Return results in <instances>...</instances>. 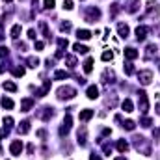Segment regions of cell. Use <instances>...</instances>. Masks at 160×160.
<instances>
[{"label": "cell", "mask_w": 160, "mask_h": 160, "mask_svg": "<svg viewBox=\"0 0 160 160\" xmlns=\"http://www.w3.org/2000/svg\"><path fill=\"white\" fill-rule=\"evenodd\" d=\"M134 147H136L140 153H143V155H151V143H149V140H145L143 136H136V138H134Z\"/></svg>", "instance_id": "cell-1"}, {"label": "cell", "mask_w": 160, "mask_h": 160, "mask_svg": "<svg viewBox=\"0 0 160 160\" xmlns=\"http://www.w3.org/2000/svg\"><path fill=\"white\" fill-rule=\"evenodd\" d=\"M75 95H77V89H75V88H71V86H62V88L58 89V99H60V101L73 99Z\"/></svg>", "instance_id": "cell-2"}, {"label": "cell", "mask_w": 160, "mask_h": 160, "mask_svg": "<svg viewBox=\"0 0 160 160\" xmlns=\"http://www.w3.org/2000/svg\"><path fill=\"white\" fill-rule=\"evenodd\" d=\"M84 19H86V22H95V21H99V19H101V9H99V8H88Z\"/></svg>", "instance_id": "cell-3"}, {"label": "cell", "mask_w": 160, "mask_h": 160, "mask_svg": "<svg viewBox=\"0 0 160 160\" xmlns=\"http://www.w3.org/2000/svg\"><path fill=\"white\" fill-rule=\"evenodd\" d=\"M138 106L142 114H147L149 110V101H147V93L145 91H138Z\"/></svg>", "instance_id": "cell-4"}, {"label": "cell", "mask_w": 160, "mask_h": 160, "mask_svg": "<svg viewBox=\"0 0 160 160\" xmlns=\"http://www.w3.org/2000/svg\"><path fill=\"white\" fill-rule=\"evenodd\" d=\"M71 125H73V119H71V116L67 114V116L63 118V125L60 127V136H67L69 130H71Z\"/></svg>", "instance_id": "cell-5"}, {"label": "cell", "mask_w": 160, "mask_h": 160, "mask_svg": "<svg viewBox=\"0 0 160 160\" xmlns=\"http://www.w3.org/2000/svg\"><path fill=\"white\" fill-rule=\"evenodd\" d=\"M138 80H140L142 86H149L151 80H153V73L151 71H140L138 73Z\"/></svg>", "instance_id": "cell-6"}, {"label": "cell", "mask_w": 160, "mask_h": 160, "mask_svg": "<svg viewBox=\"0 0 160 160\" xmlns=\"http://www.w3.org/2000/svg\"><path fill=\"white\" fill-rule=\"evenodd\" d=\"M52 116H54V110H52L50 106H45V108H41L39 112H38V118L43 119V121H48Z\"/></svg>", "instance_id": "cell-7"}, {"label": "cell", "mask_w": 160, "mask_h": 160, "mask_svg": "<svg viewBox=\"0 0 160 160\" xmlns=\"http://www.w3.org/2000/svg\"><path fill=\"white\" fill-rule=\"evenodd\" d=\"M9 151H11V155L19 157V155L22 153V142H21V140H13L11 145H9Z\"/></svg>", "instance_id": "cell-8"}, {"label": "cell", "mask_w": 160, "mask_h": 160, "mask_svg": "<svg viewBox=\"0 0 160 160\" xmlns=\"http://www.w3.org/2000/svg\"><path fill=\"white\" fill-rule=\"evenodd\" d=\"M147 15H149V17H155V15L158 17L160 15V9H158V4H157V2H153V0L147 2Z\"/></svg>", "instance_id": "cell-9"}, {"label": "cell", "mask_w": 160, "mask_h": 160, "mask_svg": "<svg viewBox=\"0 0 160 160\" xmlns=\"http://www.w3.org/2000/svg\"><path fill=\"white\" fill-rule=\"evenodd\" d=\"M114 82H116V75H114V71L106 69V71L102 73V84L108 86V84H114Z\"/></svg>", "instance_id": "cell-10"}, {"label": "cell", "mask_w": 160, "mask_h": 160, "mask_svg": "<svg viewBox=\"0 0 160 160\" xmlns=\"http://www.w3.org/2000/svg\"><path fill=\"white\" fill-rule=\"evenodd\" d=\"M77 138H78V143L82 145V147L88 143V128H86V127H80V128H78V134H77Z\"/></svg>", "instance_id": "cell-11"}, {"label": "cell", "mask_w": 160, "mask_h": 160, "mask_svg": "<svg viewBox=\"0 0 160 160\" xmlns=\"http://www.w3.org/2000/svg\"><path fill=\"white\" fill-rule=\"evenodd\" d=\"M149 32H151V28H147V26H138V28H136V39L143 41L145 38H147Z\"/></svg>", "instance_id": "cell-12"}, {"label": "cell", "mask_w": 160, "mask_h": 160, "mask_svg": "<svg viewBox=\"0 0 160 160\" xmlns=\"http://www.w3.org/2000/svg\"><path fill=\"white\" fill-rule=\"evenodd\" d=\"M48 91H50V80H45L39 89H36V95H38V97H45Z\"/></svg>", "instance_id": "cell-13"}, {"label": "cell", "mask_w": 160, "mask_h": 160, "mask_svg": "<svg viewBox=\"0 0 160 160\" xmlns=\"http://www.w3.org/2000/svg\"><path fill=\"white\" fill-rule=\"evenodd\" d=\"M123 52H125V58H127V60H136V58L140 56V52H138L134 47H128V48H125Z\"/></svg>", "instance_id": "cell-14"}, {"label": "cell", "mask_w": 160, "mask_h": 160, "mask_svg": "<svg viewBox=\"0 0 160 160\" xmlns=\"http://www.w3.org/2000/svg\"><path fill=\"white\" fill-rule=\"evenodd\" d=\"M32 106H34V99L26 97V99H22V101H21V110H22V112H30V110H32Z\"/></svg>", "instance_id": "cell-15"}, {"label": "cell", "mask_w": 160, "mask_h": 160, "mask_svg": "<svg viewBox=\"0 0 160 160\" xmlns=\"http://www.w3.org/2000/svg\"><path fill=\"white\" fill-rule=\"evenodd\" d=\"M93 116H95V112H93V110H89V108H86V110H82V112L78 114V119L80 121H89Z\"/></svg>", "instance_id": "cell-16"}, {"label": "cell", "mask_w": 160, "mask_h": 160, "mask_svg": "<svg viewBox=\"0 0 160 160\" xmlns=\"http://www.w3.org/2000/svg\"><path fill=\"white\" fill-rule=\"evenodd\" d=\"M138 8H140V0H128L127 2V11L128 13H136Z\"/></svg>", "instance_id": "cell-17"}, {"label": "cell", "mask_w": 160, "mask_h": 160, "mask_svg": "<svg viewBox=\"0 0 160 160\" xmlns=\"http://www.w3.org/2000/svg\"><path fill=\"white\" fill-rule=\"evenodd\" d=\"M118 32H119V38H123V39H127V38H128V34H130L128 26H127V24H123V22L118 24Z\"/></svg>", "instance_id": "cell-18"}, {"label": "cell", "mask_w": 160, "mask_h": 160, "mask_svg": "<svg viewBox=\"0 0 160 160\" xmlns=\"http://www.w3.org/2000/svg\"><path fill=\"white\" fill-rule=\"evenodd\" d=\"M86 95H88V99H91V101L97 99V97H99V88H97V86H89L88 91H86Z\"/></svg>", "instance_id": "cell-19"}, {"label": "cell", "mask_w": 160, "mask_h": 160, "mask_svg": "<svg viewBox=\"0 0 160 160\" xmlns=\"http://www.w3.org/2000/svg\"><path fill=\"white\" fill-rule=\"evenodd\" d=\"M121 108H123V112L130 114V112L134 110V104H132V101H130V99H125V101L121 102Z\"/></svg>", "instance_id": "cell-20"}, {"label": "cell", "mask_w": 160, "mask_h": 160, "mask_svg": "<svg viewBox=\"0 0 160 160\" xmlns=\"http://www.w3.org/2000/svg\"><path fill=\"white\" fill-rule=\"evenodd\" d=\"M157 50H158V47L153 43V45H149L147 47V52H145V58H153V56H157Z\"/></svg>", "instance_id": "cell-21"}, {"label": "cell", "mask_w": 160, "mask_h": 160, "mask_svg": "<svg viewBox=\"0 0 160 160\" xmlns=\"http://www.w3.org/2000/svg\"><path fill=\"white\" fill-rule=\"evenodd\" d=\"M91 71H93V58H88V60L84 62V73L89 75Z\"/></svg>", "instance_id": "cell-22"}, {"label": "cell", "mask_w": 160, "mask_h": 160, "mask_svg": "<svg viewBox=\"0 0 160 160\" xmlns=\"http://www.w3.org/2000/svg\"><path fill=\"white\" fill-rule=\"evenodd\" d=\"M28 130H30V121H22V123L19 125V128H17L19 134H26Z\"/></svg>", "instance_id": "cell-23"}, {"label": "cell", "mask_w": 160, "mask_h": 160, "mask_svg": "<svg viewBox=\"0 0 160 160\" xmlns=\"http://www.w3.org/2000/svg\"><path fill=\"white\" fill-rule=\"evenodd\" d=\"M73 50H75V52H78V54H88V50H89V48H88L86 45L75 43V45H73Z\"/></svg>", "instance_id": "cell-24"}, {"label": "cell", "mask_w": 160, "mask_h": 160, "mask_svg": "<svg viewBox=\"0 0 160 160\" xmlns=\"http://www.w3.org/2000/svg\"><path fill=\"white\" fill-rule=\"evenodd\" d=\"M77 38L82 39V41H86V39L91 38V32H89V30H77Z\"/></svg>", "instance_id": "cell-25"}, {"label": "cell", "mask_w": 160, "mask_h": 160, "mask_svg": "<svg viewBox=\"0 0 160 160\" xmlns=\"http://www.w3.org/2000/svg\"><path fill=\"white\" fill-rule=\"evenodd\" d=\"M11 127H13V118H9V116L4 118V134H8Z\"/></svg>", "instance_id": "cell-26"}, {"label": "cell", "mask_w": 160, "mask_h": 160, "mask_svg": "<svg viewBox=\"0 0 160 160\" xmlns=\"http://www.w3.org/2000/svg\"><path fill=\"white\" fill-rule=\"evenodd\" d=\"M21 24H13V28H11V39H19V36H21Z\"/></svg>", "instance_id": "cell-27"}, {"label": "cell", "mask_w": 160, "mask_h": 160, "mask_svg": "<svg viewBox=\"0 0 160 160\" xmlns=\"http://www.w3.org/2000/svg\"><path fill=\"white\" fill-rule=\"evenodd\" d=\"M65 63H67V67L75 69V67H77V58L71 56V54H67V56H65Z\"/></svg>", "instance_id": "cell-28"}, {"label": "cell", "mask_w": 160, "mask_h": 160, "mask_svg": "<svg viewBox=\"0 0 160 160\" xmlns=\"http://www.w3.org/2000/svg\"><path fill=\"white\" fill-rule=\"evenodd\" d=\"M118 151H119V153H127V151H128L127 140H118Z\"/></svg>", "instance_id": "cell-29"}, {"label": "cell", "mask_w": 160, "mask_h": 160, "mask_svg": "<svg viewBox=\"0 0 160 160\" xmlns=\"http://www.w3.org/2000/svg\"><path fill=\"white\" fill-rule=\"evenodd\" d=\"M63 78H69V73H67V71L60 69V71L54 73V80H63Z\"/></svg>", "instance_id": "cell-30"}, {"label": "cell", "mask_w": 160, "mask_h": 160, "mask_svg": "<svg viewBox=\"0 0 160 160\" xmlns=\"http://www.w3.org/2000/svg\"><path fill=\"white\" fill-rule=\"evenodd\" d=\"M2 88H4L6 91H11V93H13V91H17V84H15V82H4V84H2Z\"/></svg>", "instance_id": "cell-31"}, {"label": "cell", "mask_w": 160, "mask_h": 160, "mask_svg": "<svg viewBox=\"0 0 160 160\" xmlns=\"http://www.w3.org/2000/svg\"><path fill=\"white\" fill-rule=\"evenodd\" d=\"M121 127H123L125 130H134V128H136V123H134L132 119H127V121H123Z\"/></svg>", "instance_id": "cell-32"}, {"label": "cell", "mask_w": 160, "mask_h": 160, "mask_svg": "<svg viewBox=\"0 0 160 160\" xmlns=\"http://www.w3.org/2000/svg\"><path fill=\"white\" fill-rule=\"evenodd\" d=\"M26 63H28V67H32V69H36V67L39 65V60H38L36 56H30V58L26 60Z\"/></svg>", "instance_id": "cell-33"}, {"label": "cell", "mask_w": 160, "mask_h": 160, "mask_svg": "<svg viewBox=\"0 0 160 160\" xmlns=\"http://www.w3.org/2000/svg\"><path fill=\"white\" fill-rule=\"evenodd\" d=\"M11 73H13V77H17V78H19V77H24L26 69H24V67H13V69H11Z\"/></svg>", "instance_id": "cell-34"}, {"label": "cell", "mask_w": 160, "mask_h": 160, "mask_svg": "<svg viewBox=\"0 0 160 160\" xmlns=\"http://www.w3.org/2000/svg\"><path fill=\"white\" fill-rule=\"evenodd\" d=\"M114 60V52L112 50H104L102 52V62H112Z\"/></svg>", "instance_id": "cell-35"}, {"label": "cell", "mask_w": 160, "mask_h": 160, "mask_svg": "<svg viewBox=\"0 0 160 160\" xmlns=\"http://www.w3.org/2000/svg\"><path fill=\"white\" fill-rule=\"evenodd\" d=\"M2 106H4V108H8V110H11V108H13V101H11V99H8V97H4V99H2Z\"/></svg>", "instance_id": "cell-36"}, {"label": "cell", "mask_w": 160, "mask_h": 160, "mask_svg": "<svg viewBox=\"0 0 160 160\" xmlns=\"http://www.w3.org/2000/svg\"><path fill=\"white\" fill-rule=\"evenodd\" d=\"M58 47H60V50H63V48H67V47H69V41L63 39V38H60V39H58Z\"/></svg>", "instance_id": "cell-37"}, {"label": "cell", "mask_w": 160, "mask_h": 160, "mask_svg": "<svg viewBox=\"0 0 160 160\" xmlns=\"http://www.w3.org/2000/svg\"><path fill=\"white\" fill-rule=\"evenodd\" d=\"M60 30H62V32H69V30H71V22H69V21L62 22V24H60Z\"/></svg>", "instance_id": "cell-38"}, {"label": "cell", "mask_w": 160, "mask_h": 160, "mask_svg": "<svg viewBox=\"0 0 160 160\" xmlns=\"http://www.w3.org/2000/svg\"><path fill=\"white\" fill-rule=\"evenodd\" d=\"M41 30H43L45 38H47V39H50V32H48V26H47V22H41Z\"/></svg>", "instance_id": "cell-39"}, {"label": "cell", "mask_w": 160, "mask_h": 160, "mask_svg": "<svg viewBox=\"0 0 160 160\" xmlns=\"http://www.w3.org/2000/svg\"><path fill=\"white\" fill-rule=\"evenodd\" d=\"M125 73H127V75H132V73H134V65H132L130 62L125 63Z\"/></svg>", "instance_id": "cell-40"}, {"label": "cell", "mask_w": 160, "mask_h": 160, "mask_svg": "<svg viewBox=\"0 0 160 160\" xmlns=\"http://www.w3.org/2000/svg\"><path fill=\"white\" fill-rule=\"evenodd\" d=\"M151 123H153L151 118H143V119L140 121V125H142V127H145V128H147V127H151Z\"/></svg>", "instance_id": "cell-41"}, {"label": "cell", "mask_w": 160, "mask_h": 160, "mask_svg": "<svg viewBox=\"0 0 160 160\" xmlns=\"http://www.w3.org/2000/svg\"><path fill=\"white\" fill-rule=\"evenodd\" d=\"M102 151H104V155L110 157V153H112V145H110V143H102Z\"/></svg>", "instance_id": "cell-42"}, {"label": "cell", "mask_w": 160, "mask_h": 160, "mask_svg": "<svg viewBox=\"0 0 160 160\" xmlns=\"http://www.w3.org/2000/svg\"><path fill=\"white\" fill-rule=\"evenodd\" d=\"M8 54H9V48H8V47H0V60L6 58Z\"/></svg>", "instance_id": "cell-43"}, {"label": "cell", "mask_w": 160, "mask_h": 160, "mask_svg": "<svg viewBox=\"0 0 160 160\" xmlns=\"http://www.w3.org/2000/svg\"><path fill=\"white\" fill-rule=\"evenodd\" d=\"M43 4H45V9H52V8H54V4H56V2H54V0H45V2H43Z\"/></svg>", "instance_id": "cell-44"}, {"label": "cell", "mask_w": 160, "mask_h": 160, "mask_svg": "<svg viewBox=\"0 0 160 160\" xmlns=\"http://www.w3.org/2000/svg\"><path fill=\"white\" fill-rule=\"evenodd\" d=\"M63 8L65 9H73V0H63Z\"/></svg>", "instance_id": "cell-45"}, {"label": "cell", "mask_w": 160, "mask_h": 160, "mask_svg": "<svg viewBox=\"0 0 160 160\" xmlns=\"http://www.w3.org/2000/svg\"><path fill=\"white\" fill-rule=\"evenodd\" d=\"M36 36H38V34H36V30H34V28H30V30H28V38H30V39H36Z\"/></svg>", "instance_id": "cell-46"}, {"label": "cell", "mask_w": 160, "mask_h": 160, "mask_svg": "<svg viewBox=\"0 0 160 160\" xmlns=\"http://www.w3.org/2000/svg\"><path fill=\"white\" fill-rule=\"evenodd\" d=\"M119 11V4H112V15H116Z\"/></svg>", "instance_id": "cell-47"}, {"label": "cell", "mask_w": 160, "mask_h": 160, "mask_svg": "<svg viewBox=\"0 0 160 160\" xmlns=\"http://www.w3.org/2000/svg\"><path fill=\"white\" fill-rule=\"evenodd\" d=\"M43 47H45L43 41H36V48H38V50H43Z\"/></svg>", "instance_id": "cell-48"}, {"label": "cell", "mask_w": 160, "mask_h": 160, "mask_svg": "<svg viewBox=\"0 0 160 160\" xmlns=\"http://www.w3.org/2000/svg\"><path fill=\"white\" fill-rule=\"evenodd\" d=\"M38 136H39V138H43V140H45V138H47V132H45V130H38Z\"/></svg>", "instance_id": "cell-49"}, {"label": "cell", "mask_w": 160, "mask_h": 160, "mask_svg": "<svg viewBox=\"0 0 160 160\" xmlns=\"http://www.w3.org/2000/svg\"><path fill=\"white\" fill-rule=\"evenodd\" d=\"M110 134H112V130H110V128H104V130H102V136H110Z\"/></svg>", "instance_id": "cell-50"}, {"label": "cell", "mask_w": 160, "mask_h": 160, "mask_svg": "<svg viewBox=\"0 0 160 160\" xmlns=\"http://www.w3.org/2000/svg\"><path fill=\"white\" fill-rule=\"evenodd\" d=\"M89 160H102V158H101V157H99V155H95V153H93V155H91V157H89Z\"/></svg>", "instance_id": "cell-51"}, {"label": "cell", "mask_w": 160, "mask_h": 160, "mask_svg": "<svg viewBox=\"0 0 160 160\" xmlns=\"http://www.w3.org/2000/svg\"><path fill=\"white\" fill-rule=\"evenodd\" d=\"M32 153H34V145L30 143V145H28V155H32Z\"/></svg>", "instance_id": "cell-52"}, {"label": "cell", "mask_w": 160, "mask_h": 160, "mask_svg": "<svg viewBox=\"0 0 160 160\" xmlns=\"http://www.w3.org/2000/svg\"><path fill=\"white\" fill-rule=\"evenodd\" d=\"M2 136H4V130H0V140H2ZM0 155H2V149H0Z\"/></svg>", "instance_id": "cell-53"}, {"label": "cell", "mask_w": 160, "mask_h": 160, "mask_svg": "<svg viewBox=\"0 0 160 160\" xmlns=\"http://www.w3.org/2000/svg\"><path fill=\"white\" fill-rule=\"evenodd\" d=\"M157 112H158V114H160V102H158V104H157Z\"/></svg>", "instance_id": "cell-54"}, {"label": "cell", "mask_w": 160, "mask_h": 160, "mask_svg": "<svg viewBox=\"0 0 160 160\" xmlns=\"http://www.w3.org/2000/svg\"><path fill=\"white\" fill-rule=\"evenodd\" d=\"M116 160H127V158H125V157H118Z\"/></svg>", "instance_id": "cell-55"}, {"label": "cell", "mask_w": 160, "mask_h": 160, "mask_svg": "<svg viewBox=\"0 0 160 160\" xmlns=\"http://www.w3.org/2000/svg\"><path fill=\"white\" fill-rule=\"evenodd\" d=\"M4 2H11V0H4Z\"/></svg>", "instance_id": "cell-56"}, {"label": "cell", "mask_w": 160, "mask_h": 160, "mask_svg": "<svg viewBox=\"0 0 160 160\" xmlns=\"http://www.w3.org/2000/svg\"><path fill=\"white\" fill-rule=\"evenodd\" d=\"M157 136H160V132H158V134H157Z\"/></svg>", "instance_id": "cell-57"}]
</instances>
